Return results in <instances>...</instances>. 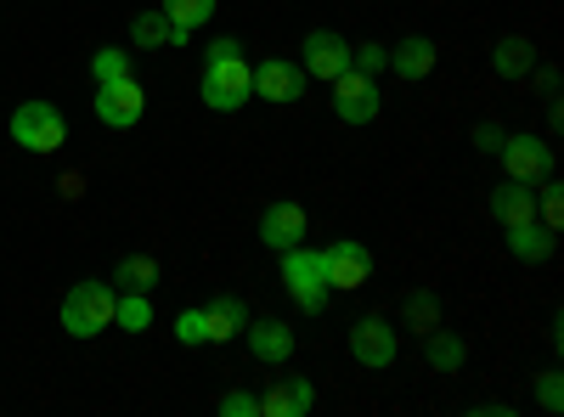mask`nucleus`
Returning a JSON list of instances; mask_svg holds the SVG:
<instances>
[{
	"label": "nucleus",
	"mask_w": 564,
	"mask_h": 417,
	"mask_svg": "<svg viewBox=\"0 0 564 417\" xmlns=\"http://www.w3.org/2000/svg\"><path fill=\"white\" fill-rule=\"evenodd\" d=\"M322 260H327V288H361L372 276V254L361 243H334Z\"/></svg>",
	"instance_id": "9b49d317"
},
{
	"label": "nucleus",
	"mask_w": 564,
	"mask_h": 417,
	"mask_svg": "<svg viewBox=\"0 0 564 417\" xmlns=\"http://www.w3.org/2000/svg\"><path fill=\"white\" fill-rule=\"evenodd\" d=\"M153 283H159V265H153V260H141V254L119 260V288H124V294H148Z\"/></svg>",
	"instance_id": "aec40b11"
},
{
	"label": "nucleus",
	"mask_w": 564,
	"mask_h": 417,
	"mask_svg": "<svg viewBox=\"0 0 564 417\" xmlns=\"http://www.w3.org/2000/svg\"><path fill=\"white\" fill-rule=\"evenodd\" d=\"M90 68H97V79H102V85L130 74V63H124V52H119V45H102V52H97V63H90Z\"/></svg>",
	"instance_id": "393cba45"
},
{
	"label": "nucleus",
	"mask_w": 564,
	"mask_h": 417,
	"mask_svg": "<svg viewBox=\"0 0 564 417\" xmlns=\"http://www.w3.org/2000/svg\"><path fill=\"white\" fill-rule=\"evenodd\" d=\"M423 355H430L435 366H463V339H452V333H441V328H430V339H423Z\"/></svg>",
	"instance_id": "412c9836"
},
{
	"label": "nucleus",
	"mask_w": 564,
	"mask_h": 417,
	"mask_svg": "<svg viewBox=\"0 0 564 417\" xmlns=\"http://www.w3.org/2000/svg\"><path fill=\"white\" fill-rule=\"evenodd\" d=\"M249 97H254V68L243 63L238 40H220L209 52V68H204V102L215 113H238Z\"/></svg>",
	"instance_id": "f257e3e1"
},
{
	"label": "nucleus",
	"mask_w": 564,
	"mask_h": 417,
	"mask_svg": "<svg viewBox=\"0 0 564 417\" xmlns=\"http://www.w3.org/2000/svg\"><path fill=\"white\" fill-rule=\"evenodd\" d=\"M282 283H289V294L305 305V310H322L327 305V260L311 254V249H282Z\"/></svg>",
	"instance_id": "20e7f679"
},
{
	"label": "nucleus",
	"mask_w": 564,
	"mask_h": 417,
	"mask_svg": "<svg viewBox=\"0 0 564 417\" xmlns=\"http://www.w3.org/2000/svg\"><path fill=\"white\" fill-rule=\"evenodd\" d=\"M334 108H339L345 124H367L379 113V85H372V74H361V68L334 74Z\"/></svg>",
	"instance_id": "39448f33"
},
{
	"label": "nucleus",
	"mask_w": 564,
	"mask_h": 417,
	"mask_svg": "<svg viewBox=\"0 0 564 417\" xmlns=\"http://www.w3.org/2000/svg\"><path fill=\"white\" fill-rule=\"evenodd\" d=\"M164 18H170L175 45H181V40H193V29H204L215 18V0H164Z\"/></svg>",
	"instance_id": "a211bd4d"
},
{
	"label": "nucleus",
	"mask_w": 564,
	"mask_h": 417,
	"mask_svg": "<svg viewBox=\"0 0 564 417\" xmlns=\"http://www.w3.org/2000/svg\"><path fill=\"white\" fill-rule=\"evenodd\" d=\"M497 68L513 79V74H525L531 68V40H502L497 45Z\"/></svg>",
	"instance_id": "b1692460"
},
{
	"label": "nucleus",
	"mask_w": 564,
	"mask_h": 417,
	"mask_svg": "<svg viewBox=\"0 0 564 417\" xmlns=\"http://www.w3.org/2000/svg\"><path fill=\"white\" fill-rule=\"evenodd\" d=\"M536 209L547 215V231H553V226H558V215H564V193L553 187V180H547V187H542V198H536Z\"/></svg>",
	"instance_id": "bb28decb"
},
{
	"label": "nucleus",
	"mask_w": 564,
	"mask_h": 417,
	"mask_svg": "<svg viewBox=\"0 0 564 417\" xmlns=\"http://www.w3.org/2000/svg\"><path fill=\"white\" fill-rule=\"evenodd\" d=\"M243 328H249V310H243V299H215V305L204 310V333H209L215 344L238 339Z\"/></svg>",
	"instance_id": "dca6fc26"
},
{
	"label": "nucleus",
	"mask_w": 564,
	"mask_h": 417,
	"mask_svg": "<svg viewBox=\"0 0 564 417\" xmlns=\"http://www.w3.org/2000/svg\"><path fill=\"white\" fill-rule=\"evenodd\" d=\"M311 384L305 378H276L265 395H260V417H300V411H311Z\"/></svg>",
	"instance_id": "ddd939ff"
},
{
	"label": "nucleus",
	"mask_w": 564,
	"mask_h": 417,
	"mask_svg": "<svg viewBox=\"0 0 564 417\" xmlns=\"http://www.w3.org/2000/svg\"><path fill=\"white\" fill-rule=\"evenodd\" d=\"M12 142L23 153H57L68 142V124H63V113L52 102H23L12 113Z\"/></svg>",
	"instance_id": "7ed1b4c3"
},
{
	"label": "nucleus",
	"mask_w": 564,
	"mask_h": 417,
	"mask_svg": "<svg viewBox=\"0 0 564 417\" xmlns=\"http://www.w3.org/2000/svg\"><path fill=\"white\" fill-rule=\"evenodd\" d=\"M175 339H181V344H209V333H204V310H181Z\"/></svg>",
	"instance_id": "a878e982"
},
{
	"label": "nucleus",
	"mask_w": 564,
	"mask_h": 417,
	"mask_svg": "<svg viewBox=\"0 0 564 417\" xmlns=\"http://www.w3.org/2000/svg\"><path fill=\"white\" fill-rule=\"evenodd\" d=\"M243 333H249V350H254L260 361H289V355H294L289 321H254V328H243Z\"/></svg>",
	"instance_id": "2eb2a0df"
},
{
	"label": "nucleus",
	"mask_w": 564,
	"mask_h": 417,
	"mask_svg": "<svg viewBox=\"0 0 564 417\" xmlns=\"http://www.w3.org/2000/svg\"><path fill=\"white\" fill-rule=\"evenodd\" d=\"M254 90H260L265 102H300V97H305V74H300V63L265 57V63L254 68Z\"/></svg>",
	"instance_id": "1a4fd4ad"
},
{
	"label": "nucleus",
	"mask_w": 564,
	"mask_h": 417,
	"mask_svg": "<svg viewBox=\"0 0 564 417\" xmlns=\"http://www.w3.org/2000/svg\"><path fill=\"white\" fill-rule=\"evenodd\" d=\"M356 68H361V74H379V68H390V52H384V45H361Z\"/></svg>",
	"instance_id": "cd10ccee"
},
{
	"label": "nucleus",
	"mask_w": 564,
	"mask_h": 417,
	"mask_svg": "<svg viewBox=\"0 0 564 417\" xmlns=\"http://www.w3.org/2000/svg\"><path fill=\"white\" fill-rule=\"evenodd\" d=\"M130 34H135V45H164V40H175V29H170L164 12H141V18L130 23Z\"/></svg>",
	"instance_id": "5701e85b"
},
{
	"label": "nucleus",
	"mask_w": 564,
	"mask_h": 417,
	"mask_svg": "<svg viewBox=\"0 0 564 417\" xmlns=\"http://www.w3.org/2000/svg\"><path fill=\"white\" fill-rule=\"evenodd\" d=\"M502 164H508L513 180H547L553 175V153H547V142H536V135H508Z\"/></svg>",
	"instance_id": "0eeeda50"
},
{
	"label": "nucleus",
	"mask_w": 564,
	"mask_h": 417,
	"mask_svg": "<svg viewBox=\"0 0 564 417\" xmlns=\"http://www.w3.org/2000/svg\"><path fill=\"white\" fill-rule=\"evenodd\" d=\"M390 68H395L401 79H423V74L435 68V40H423V34L401 40V45H395V57H390Z\"/></svg>",
	"instance_id": "f3484780"
},
{
	"label": "nucleus",
	"mask_w": 564,
	"mask_h": 417,
	"mask_svg": "<svg viewBox=\"0 0 564 417\" xmlns=\"http://www.w3.org/2000/svg\"><path fill=\"white\" fill-rule=\"evenodd\" d=\"M141 113H148V97H141V85L124 74V79H108L102 90H97V119L102 124H113V130H130Z\"/></svg>",
	"instance_id": "423d86ee"
},
{
	"label": "nucleus",
	"mask_w": 564,
	"mask_h": 417,
	"mask_svg": "<svg viewBox=\"0 0 564 417\" xmlns=\"http://www.w3.org/2000/svg\"><path fill=\"white\" fill-rule=\"evenodd\" d=\"M113 321H124L130 333H141V328H153V305H148V294H124V299L113 305Z\"/></svg>",
	"instance_id": "4be33fe9"
},
{
	"label": "nucleus",
	"mask_w": 564,
	"mask_h": 417,
	"mask_svg": "<svg viewBox=\"0 0 564 417\" xmlns=\"http://www.w3.org/2000/svg\"><path fill=\"white\" fill-rule=\"evenodd\" d=\"M491 215H497L502 226H525V220H536V193H531V180H508V187L491 198Z\"/></svg>",
	"instance_id": "4468645a"
},
{
	"label": "nucleus",
	"mask_w": 564,
	"mask_h": 417,
	"mask_svg": "<svg viewBox=\"0 0 564 417\" xmlns=\"http://www.w3.org/2000/svg\"><path fill=\"white\" fill-rule=\"evenodd\" d=\"M260 243H271V249L305 243V209H300V204H271V209L260 215Z\"/></svg>",
	"instance_id": "f8f14e48"
},
{
	"label": "nucleus",
	"mask_w": 564,
	"mask_h": 417,
	"mask_svg": "<svg viewBox=\"0 0 564 417\" xmlns=\"http://www.w3.org/2000/svg\"><path fill=\"white\" fill-rule=\"evenodd\" d=\"M113 305H119V294H113L108 283H79V288H68V299H63V333L97 339L108 321H113Z\"/></svg>",
	"instance_id": "f03ea898"
},
{
	"label": "nucleus",
	"mask_w": 564,
	"mask_h": 417,
	"mask_svg": "<svg viewBox=\"0 0 564 417\" xmlns=\"http://www.w3.org/2000/svg\"><path fill=\"white\" fill-rule=\"evenodd\" d=\"M508 249L520 254V260H547V254H553V231H547V226H536V220L508 226Z\"/></svg>",
	"instance_id": "6ab92c4d"
},
{
	"label": "nucleus",
	"mask_w": 564,
	"mask_h": 417,
	"mask_svg": "<svg viewBox=\"0 0 564 417\" xmlns=\"http://www.w3.org/2000/svg\"><path fill=\"white\" fill-rule=\"evenodd\" d=\"M406 316L417 321V328H423V333H430V328H435V299H430V294H417V299L406 305Z\"/></svg>",
	"instance_id": "c85d7f7f"
},
{
	"label": "nucleus",
	"mask_w": 564,
	"mask_h": 417,
	"mask_svg": "<svg viewBox=\"0 0 564 417\" xmlns=\"http://www.w3.org/2000/svg\"><path fill=\"white\" fill-rule=\"evenodd\" d=\"M350 355L361 366H390L395 361V328H390V321H379V316L356 321V328H350Z\"/></svg>",
	"instance_id": "6e6552de"
},
{
	"label": "nucleus",
	"mask_w": 564,
	"mask_h": 417,
	"mask_svg": "<svg viewBox=\"0 0 564 417\" xmlns=\"http://www.w3.org/2000/svg\"><path fill=\"white\" fill-rule=\"evenodd\" d=\"M475 142H480V147H502V135H497L491 124H480V130H475Z\"/></svg>",
	"instance_id": "2f4dec72"
},
{
	"label": "nucleus",
	"mask_w": 564,
	"mask_h": 417,
	"mask_svg": "<svg viewBox=\"0 0 564 417\" xmlns=\"http://www.w3.org/2000/svg\"><path fill=\"white\" fill-rule=\"evenodd\" d=\"M220 411H226V417H260V400H254V395H226Z\"/></svg>",
	"instance_id": "c756f323"
},
{
	"label": "nucleus",
	"mask_w": 564,
	"mask_h": 417,
	"mask_svg": "<svg viewBox=\"0 0 564 417\" xmlns=\"http://www.w3.org/2000/svg\"><path fill=\"white\" fill-rule=\"evenodd\" d=\"M350 68V45L334 34V29H316V34H305V74H316V79H334V74H345Z\"/></svg>",
	"instance_id": "9d476101"
},
{
	"label": "nucleus",
	"mask_w": 564,
	"mask_h": 417,
	"mask_svg": "<svg viewBox=\"0 0 564 417\" xmlns=\"http://www.w3.org/2000/svg\"><path fill=\"white\" fill-rule=\"evenodd\" d=\"M542 406H547V411H558V406H564V389H558V373H547V378H542Z\"/></svg>",
	"instance_id": "7c9ffc66"
}]
</instances>
